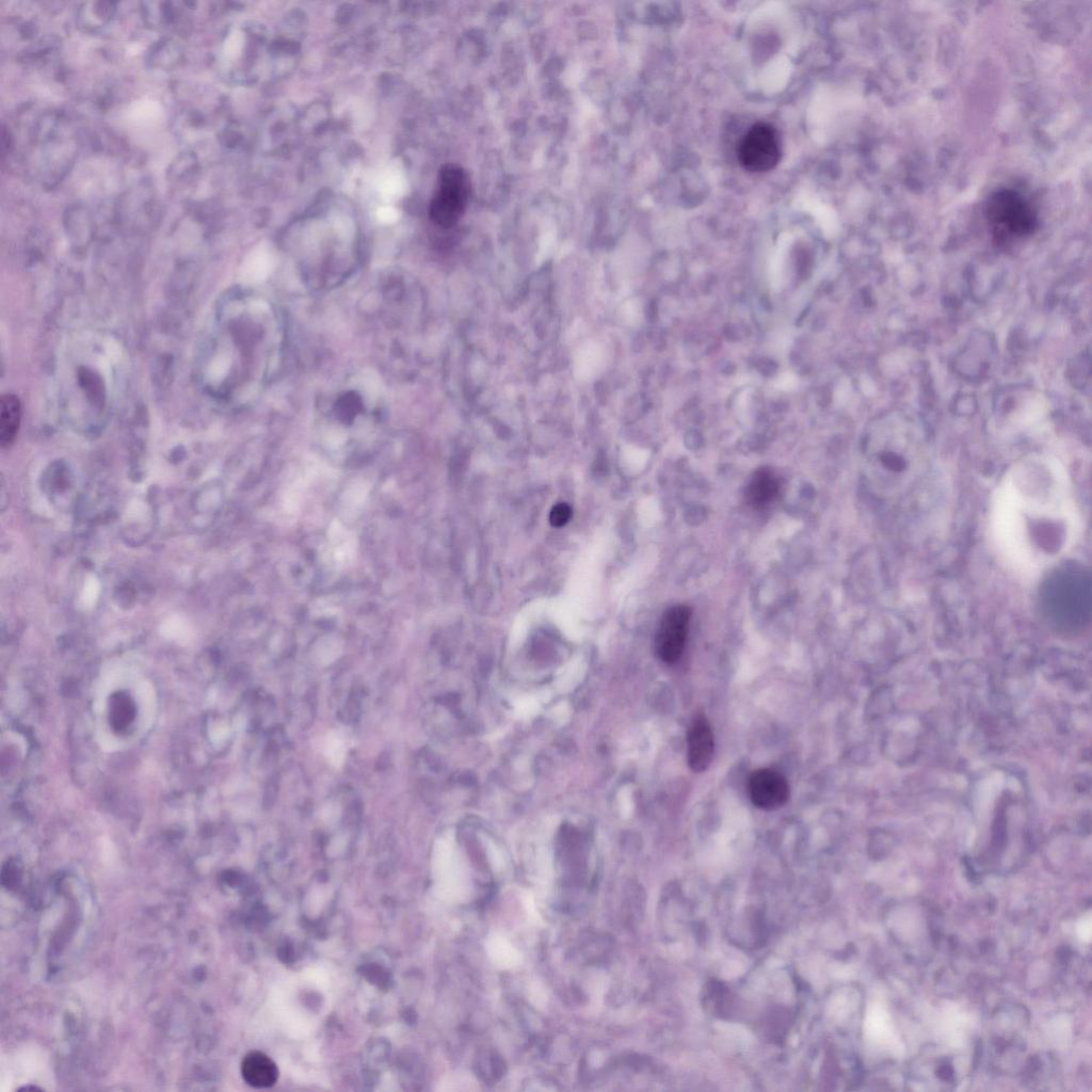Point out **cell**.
Listing matches in <instances>:
<instances>
[{
  "label": "cell",
  "mask_w": 1092,
  "mask_h": 1092,
  "mask_svg": "<svg viewBox=\"0 0 1092 1092\" xmlns=\"http://www.w3.org/2000/svg\"><path fill=\"white\" fill-rule=\"evenodd\" d=\"M316 416L320 431L328 438L346 439L378 430L384 420L385 405L371 381L354 378L325 391L317 404Z\"/></svg>",
  "instance_id": "6da1fadb"
},
{
  "label": "cell",
  "mask_w": 1092,
  "mask_h": 1092,
  "mask_svg": "<svg viewBox=\"0 0 1092 1092\" xmlns=\"http://www.w3.org/2000/svg\"><path fill=\"white\" fill-rule=\"evenodd\" d=\"M1090 577L1079 568H1063L1045 583L1042 607L1047 620L1061 631H1077L1090 616Z\"/></svg>",
  "instance_id": "7a4b0ae2"
},
{
  "label": "cell",
  "mask_w": 1092,
  "mask_h": 1092,
  "mask_svg": "<svg viewBox=\"0 0 1092 1092\" xmlns=\"http://www.w3.org/2000/svg\"><path fill=\"white\" fill-rule=\"evenodd\" d=\"M985 215L994 235L1000 240L1030 235L1038 223L1029 202L1011 189L998 190L989 197Z\"/></svg>",
  "instance_id": "3957f363"
},
{
  "label": "cell",
  "mask_w": 1092,
  "mask_h": 1092,
  "mask_svg": "<svg viewBox=\"0 0 1092 1092\" xmlns=\"http://www.w3.org/2000/svg\"><path fill=\"white\" fill-rule=\"evenodd\" d=\"M471 191L467 172L447 163L438 173L437 189L429 205L430 220L440 227L453 226L464 214Z\"/></svg>",
  "instance_id": "277c9868"
},
{
  "label": "cell",
  "mask_w": 1092,
  "mask_h": 1092,
  "mask_svg": "<svg viewBox=\"0 0 1092 1092\" xmlns=\"http://www.w3.org/2000/svg\"><path fill=\"white\" fill-rule=\"evenodd\" d=\"M738 158L749 172L772 170L781 158L780 138L774 127L767 123L753 125L739 143Z\"/></svg>",
  "instance_id": "5b68a950"
},
{
  "label": "cell",
  "mask_w": 1092,
  "mask_h": 1092,
  "mask_svg": "<svg viewBox=\"0 0 1092 1092\" xmlns=\"http://www.w3.org/2000/svg\"><path fill=\"white\" fill-rule=\"evenodd\" d=\"M691 610L677 605L668 609L660 621L655 638L658 657L667 662H676L685 648Z\"/></svg>",
  "instance_id": "8992f818"
},
{
  "label": "cell",
  "mask_w": 1092,
  "mask_h": 1092,
  "mask_svg": "<svg viewBox=\"0 0 1092 1092\" xmlns=\"http://www.w3.org/2000/svg\"><path fill=\"white\" fill-rule=\"evenodd\" d=\"M749 792L756 807L764 810H773L787 802L789 785L781 772L770 768H761L751 774Z\"/></svg>",
  "instance_id": "52a82bcc"
},
{
  "label": "cell",
  "mask_w": 1092,
  "mask_h": 1092,
  "mask_svg": "<svg viewBox=\"0 0 1092 1092\" xmlns=\"http://www.w3.org/2000/svg\"><path fill=\"white\" fill-rule=\"evenodd\" d=\"M714 739L711 726L703 714L693 718L687 734V761L694 772H703L712 761Z\"/></svg>",
  "instance_id": "ba28073f"
},
{
  "label": "cell",
  "mask_w": 1092,
  "mask_h": 1092,
  "mask_svg": "<svg viewBox=\"0 0 1092 1092\" xmlns=\"http://www.w3.org/2000/svg\"><path fill=\"white\" fill-rule=\"evenodd\" d=\"M241 1075L244 1081L254 1088H270L278 1078V1070L274 1061L261 1051H251L242 1060Z\"/></svg>",
  "instance_id": "9c48e42d"
},
{
  "label": "cell",
  "mask_w": 1092,
  "mask_h": 1092,
  "mask_svg": "<svg viewBox=\"0 0 1092 1092\" xmlns=\"http://www.w3.org/2000/svg\"><path fill=\"white\" fill-rule=\"evenodd\" d=\"M778 492L777 478L769 468L764 467L753 473L745 488V498L750 505L761 509L770 504Z\"/></svg>",
  "instance_id": "30bf717a"
},
{
  "label": "cell",
  "mask_w": 1092,
  "mask_h": 1092,
  "mask_svg": "<svg viewBox=\"0 0 1092 1092\" xmlns=\"http://www.w3.org/2000/svg\"><path fill=\"white\" fill-rule=\"evenodd\" d=\"M20 403L16 396L3 395L0 402V441L9 446L15 438L20 421Z\"/></svg>",
  "instance_id": "8fae6325"
},
{
  "label": "cell",
  "mask_w": 1092,
  "mask_h": 1092,
  "mask_svg": "<svg viewBox=\"0 0 1092 1092\" xmlns=\"http://www.w3.org/2000/svg\"><path fill=\"white\" fill-rule=\"evenodd\" d=\"M572 516V509L565 502H559L552 507L549 513V523L553 527H562L568 523Z\"/></svg>",
  "instance_id": "7c38bea8"
}]
</instances>
